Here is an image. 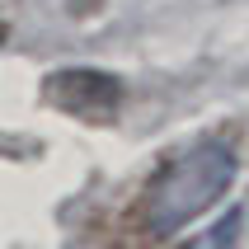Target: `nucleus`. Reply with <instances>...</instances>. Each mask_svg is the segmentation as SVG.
<instances>
[{
  "instance_id": "obj_3",
  "label": "nucleus",
  "mask_w": 249,
  "mask_h": 249,
  "mask_svg": "<svg viewBox=\"0 0 249 249\" xmlns=\"http://www.w3.org/2000/svg\"><path fill=\"white\" fill-rule=\"evenodd\" d=\"M240 226H245V212H240V207H231V212L221 216V221H212L207 231H197V235L179 240L174 249H235Z\"/></svg>"
},
{
  "instance_id": "obj_1",
  "label": "nucleus",
  "mask_w": 249,
  "mask_h": 249,
  "mask_svg": "<svg viewBox=\"0 0 249 249\" xmlns=\"http://www.w3.org/2000/svg\"><path fill=\"white\" fill-rule=\"evenodd\" d=\"M235 151L226 141H197L183 155L165 160L146 188V231L151 235H179L207 207H216L226 188L235 183Z\"/></svg>"
},
{
  "instance_id": "obj_4",
  "label": "nucleus",
  "mask_w": 249,
  "mask_h": 249,
  "mask_svg": "<svg viewBox=\"0 0 249 249\" xmlns=\"http://www.w3.org/2000/svg\"><path fill=\"white\" fill-rule=\"evenodd\" d=\"M0 38H5V24H0Z\"/></svg>"
},
{
  "instance_id": "obj_2",
  "label": "nucleus",
  "mask_w": 249,
  "mask_h": 249,
  "mask_svg": "<svg viewBox=\"0 0 249 249\" xmlns=\"http://www.w3.org/2000/svg\"><path fill=\"white\" fill-rule=\"evenodd\" d=\"M123 80L108 75V71H94V66H71V71H56L47 75V104L71 118H80V123H108L118 118L123 108Z\"/></svg>"
}]
</instances>
